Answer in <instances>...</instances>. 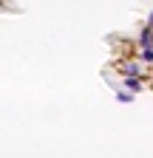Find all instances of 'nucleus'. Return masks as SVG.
Listing matches in <instances>:
<instances>
[{"label": "nucleus", "mask_w": 153, "mask_h": 158, "mask_svg": "<svg viewBox=\"0 0 153 158\" xmlns=\"http://www.w3.org/2000/svg\"><path fill=\"white\" fill-rule=\"evenodd\" d=\"M150 26H153V14H150Z\"/></svg>", "instance_id": "obj_5"}, {"label": "nucleus", "mask_w": 153, "mask_h": 158, "mask_svg": "<svg viewBox=\"0 0 153 158\" xmlns=\"http://www.w3.org/2000/svg\"><path fill=\"white\" fill-rule=\"evenodd\" d=\"M125 73H133V76H136V73H139V68H136V65H125Z\"/></svg>", "instance_id": "obj_4"}, {"label": "nucleus", "mask_w": 153, "mask_h": 158, "mask_svg": "<svg viewBox=\"0 0 153 158\" xmlns=\"http://www.w3.org/2000/svg\"><path fill=\"white\" fill-rule=\"evenodd\" d=\"M142 59H145V62H153V48H145L142 51Z\"/></svg>", "instance_id": "obj_2"}, {"label": "nucleus", "mask_w": 153, "mask_h": 158, "mask_svg": "<svg viewBox=\"0 0 153 158\" xmlns=\"http://www.w3.org/2000/svg\"><path fill=\"white\" fill-rule=\"evenodd\" d=\"M125 88H130V90H139V79H128V82H125Z\"/></svg>", "instance_id": "obj_3"}, {"label": "nucleus", "mask_w": 153, "mask_h": 158, "mask_svg": "<svg viewBox=\"0 0 153 158\" xmlns=\"http://www.w3.org/2000/svg\"><path fill=\"white\" fill-rule=\"evenodd\" d=\"M150 45H153V26L142 31V48H150Z\"/></svg>", "instance_id": "obj_1"}]
</instances>
